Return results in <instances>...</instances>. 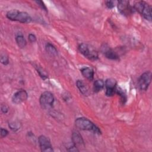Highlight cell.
I'll return each mask as SVG.
<instances>
[{
	"mask_svg": "<svg viewBox=\"0 0 152 152\" xmlns=\"http://www.w3.org/2000/svg\"><path fill=\"white\" fill-rule=\"evenodd\" d=\"M104 55L107 58L109 59L117 60L119 59V55L116 53V52H115V51H113L112 49H109L105 50Z\"/></svg>",
	"mask_w": 152,
	"mask_h": 152,
	"instance_id": "5bb4252c",
	"label": "cell"
},
{
	"mask_svg": "<svg viewBox=\"0 0 152 152\" xmlns=\"http://www.w3.org/2000/svg\"><path fill=\"white\" fill-rule=\"evenodd\" d=\"M8 134V131L6 129H4L2 128L1 129V138L5 137Z\"/></svg>",
	"mask_w": 152,
	"mask_h": 152,
	"instance_id": "cb8c5ba5",
	"label": "cell"
},
{
	"mask_svg": "<svg viewBox=\"0 0 152 152\" xmlns=\"http://www.w3.org/2000/svg\"><path fill=\"white\" fill-rule=\"evenodd\" d=\"M116 81L114 78H107L105 81L104 86L106 87V95L107 96H113L116 90Z\"/></svg>",
	"mask_w": 152,
	"mask_h": 152,
	"instance_id": "9c48e42d",
	"label": "cell"
},
{
	"mask_svg": "<svg viewBox=\"0 0 152 152\" xmlns=\"http://www.w3.org/2000/svg\"><path fill=\"white\" fill-rule=\"evenodd\" d=\"M106 5L109 9H112L115 7V2L113 1H106Z\"/></svg>",
	"mask_w": 152,
	"mask_h": 152,
	"instance_id": "7402d4cb",
	"label": "cell"
},
{
	"mask_svg": "<svg viewBox=\"0 0 152 152\" xmlns=\"http://www.w3.org/2000/svg\"><path fill=\"white\" fill-rule=\"evenodd\" d=\"M75 126L81 130L90 131L96 134H100V129L91 121L86 118H78L75 121Z\"/></svg>",
	"mask_w": 152,
	"mask_h": 152,
	"instance_id": "6da1fadb",
	"label": "cell"
},
{
	"mask_svg": "<svg viewBox=\"0 0 152 152\" xmlns=\"http://www.w3.org/2000/svg\"><path fill=\"white\" fill-rule=\"evenodd\" d=\"M46 50L47 52H48L49 54L52 55H56L58 53L56 49L50 43H48L46 45Z\"/></svg>",
	"mask_w": 152,
	"mask_h": 152,
	"instance_id": "e0dca14e",
	"label": "cell"
},
{
	"mask_svg": "<svg viewBox=\"0 0 152 152\" xmlns=\"http://www.w3.org/2000/svg\"><path fill=\"white\" fill-rule=\"evenodd\" d=\"M1 111L4 113H7L8 111V108L5 104H2L1 106Z\"/></svg>",
	"mask_w": 152,
	"mask_h": 152,
	"instance_id": "d4e9b609",
	"label": "cell"
},
{
	"mask_svg": "<svg viewBox=\"0 0 152 152\" xmlns=\"http://www.w3.org/2000/svg\"><path fill=\"white\" fill-rule=\"evenodd\" d=\"M1 62L2 64L6 65L9 63V58L8 56L5 54H1Z\"/></svg>",
	"mask_w": 152,
	"mask_h": 152,
	"instance_id": "ffe728a7",
	"label": "cell"
},
{
	"mask_svg": "<svg viewBox=\"0 0 152 152\" xmlns=\"http://www.w3.org/2000/svg\"><path fill=\"white\" fill-rule=\"evenodd\" d=\"M38 142L42 151L51 152L53 151L52 146L49 139L45 135H40L38 138Z\"/></svg>",
	"mask_w": 152,
	"mask_h": 152,
	"instance_id": "52a82bcc",
	"label": "cell"
},
{
	"mask_svg": "<svg viewBox=\"0 0 152 152\" xmlns=\"http://www.w3.org/2000/svg\"><path fill=\"white\" fill-rule=\"evenodd\" d=\"M72 140L74 145L77 147H84V144L83 139L80 134L77 131H74L72 134Z\"/></svg>",
	"mask_w": 152,
	"mask_h": 152,
	"instance_id": "8fae6325",
	"label": "cell"
},
{
	"mask_svg": "<svg viewBox=\"0 0 152 152\" xmlns=\"http://www.w3.org/2000/svg\"><path fill=\"white\" fill-rule=\"evenodd\" d=\"M104 86V83L102 80H97L93 84V90L94 92L97 93L101 91Z\"/></svg>",
	"mask_w": 152,
	"mask_h": 152,
	"instance_id": "9a60e30c",
	"label": "cell"
},
{
	"mask_svg": "<svg viewBox=\"0 0 152 152\" xmlns=\"http://www.w3.org/2000/svg\"><path fill=\"white\" fill-rule=\"evenodd\" d=\"M28 94L24 90H20L15 92L12 97V102L15 104H20L27 99Z\"/></svg>",
	"mask_w": 152,
	"mask_h": 152,
	"instance_id": "30bf717a",
	"label": "cell"
},
{
	"mask_svg": "<svg viewBox=\"0 0 152 152\" xmlns=\"http://www.w3.org/2000/svg\"><path fill=\"white\" fill-rule=\"evenodd\" d=\"M39 102L42 108L45 109H50L54 103L53 95L49 91H45L41 94Z\"/></svg>",
	"mask_w": 152,
	"mask_h": 152,
	"instance_id": "277c9868",
	"label": "cell"
},
{
	"mask_svg": "<svg viewBox=\"0 0 152 152\" xmlns=\"http://www.w3.org/2000/svg\"><path fill=\"white\" fill-rule=\"evenodd\" d=\"M116 92L121 97V101H122L123 103H125V102L126 101V94L124 92L123 90L121 89V88H116Z\"/></svg>",
	"mask_w": 152,
	"mask_h": 152,
	"instance_id": "d6986e66",
	"label": "cell"
},
{
	"mask_svg": "<svg viewBox=\"0 0 152 152\" xmlns=\"http://www.w3.org/2000/svg\"><path fill=\"white\" fill-rule=\"evenodd\" d=\"M82 75L90 81H92L94 78V71L89 67H83L81 69Z\"/></svg>",
	"mask_w": 152,
	"mask_h": 152,
	"instance_id": "7c38bea8",
	"label": "cell"
},
{
	"mask_svg": "<svg viewBox=\"0 0 152 152\" xmlns=\"http://www.w3.org/2000/svg\"><path fill=\"white\" fill-rule=\"evenodd\" d=\"M118 11L123 15H128L132 13L134 8L131 7L129 5V2L128 1H119L118 2Z\"/></svg>",
	"mask_w": 152,
	"mask_h": 152,
	"instance_id": "ba28073f",
	"label": "cell"
},
{
	"mask_svg": "<svg viewBox=\"0 0 152 152\" xmlns=\"http://www.w3.org/2000/svg\"><path fill=\"white\" fill-rule=\"evenodd\" d=\"M134 9L139 12L145 19L150 21H151V7L148 4L144 1H139L135 4Z\"/></svg>",
	"mask_w": 152,
	"mask_h": 152,
	"instance_id": "3957f363",
	"label": "cell"
},
{
	"mask_svg": "<svg viewBox=\"0 0 152 152\" xmlns=\"http://www.w3.org/2000/svg\"><path fill=\"white\" fill-rule=\"evenodd\" d=\"M36 2V3H37V4L42 9V10H45V11H48V10H47V8H46V5H45V4H44V2H43V1H35Z\"/></svg>",
	"mask_w": 152,
	"mask_h": 152,
	"instance_id": "44dd1931",
	"label": "cell"
},
{
	"mask_svg": "<svg viewBox=\"0 0 152 152\" xmlns=\"http://www.w3.org/2000/svg\"><path fill=\"white\" fill-rule=\"evenodd\" d=\"M80 52L87 58L90 60H96L98 59V54L93 49L89 47L88 45L85 43H81L78 46Z\"/></svg>",
	"mask_w": 152,
	"mask_h": 152,
	"instance_id": "5b68a950",
	"label": "cell"
},
{
	"mask_svg": "<svg viewBox=\"0 0 152 152\" xmlns=\"http://www.w3.org/2000/svg\"><path fill=\"white\" fill-rule=\"evenodd\" d=\"M8 126L11 130L14 131H16L20 128L21 124L17 121H12L9 123Z\"/></svg>",
	"mask_w": 152,
	"mask_h": 152,
	"instance_id": "ac0fdd59",
	"label": "cell"
},
{
	"mask_svg": "<svg viewBox=\"0 0 152 152\" xmlns=\"http://www.w3.org/2000/svg\"><path fill=\"white\" fill-rule=\"evenodd\" d=\"M77 86L80 91L84 95L87 96L88 94V89L86 84L82 80H77L76 83Z\"/></svg>",
	"mask_w": 152,
	"mask_h": 152,
	"instance_id": "4fadbf2b",
	"label": "cell"
},
{
	"mask_svg": "<svg viewBox=\"0 0 152 152\" xmlns=\"http://www.w3.org/2000/svg\"><path fill=\"white\" fill-rule=\"evenodd\" d=\"M151 80V73L150 71H146L142 74L138 80V86L141 90L145 91L148 89Z\"/></svg>",
	"mask_w": 152,
	"mask_h": 152,
	"instance_id": "8992f818",
	"label": "cell"
},
{
	"mask_svg": "<svg viewBox=\"0 0 152 152\" xmlns=\"http://www.w3.org/2000/svg\"><path fill=\"white\" fill-rule=\"evenodd\" d=\"M15 41L20 48H24L27 44L26 40L22 34H18L15 37Z\"/></svg>",
	"mask_w": 152,
	"mask_h": 152,
	"instance_id": "2e32d148",
	"label": "cell"
},
{
	"mask_svg": "<svg viewBox=\"0 0 152 152\" xmlns=\"http://www.w3.org/2000/svg\"><path fill=\"white\" fill-rule=\"evenodd\" d=\"M7 17L10 20L19 21L22 23H28L31 21V18L27 12L17 10L9 11L7 13Z\"/></svg>",
	"mask_w": 152,
	"mask_h": 152,
	"instance_id": "7a4b0ae2",
	"label": "cell"
},
{
	"mask_svg": "<svg viewBox=\"0 0 152 152\" xmlns=\"http://www.w3.org/2000/svg\"><path fill=\"white\" fill-rule=\"evenodd\" d=\"M28 39L29 40V41L31 43H33V42H35L36 41V37L34 34H32V33H30L29 34L28 36Z\"/></svg>",
	"mask_w": 152,
	"mask_h": 152,
	"instance_id": "603a6c76",
	"label": "cell"
}]
</instances>
